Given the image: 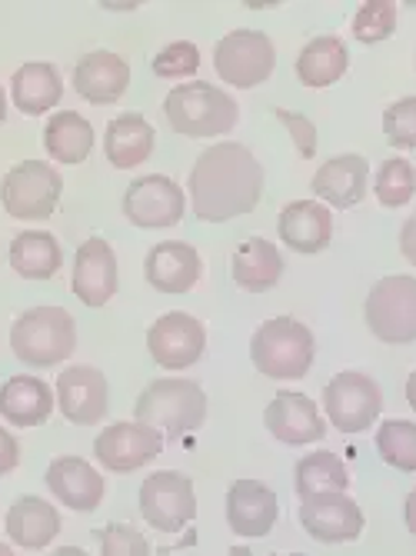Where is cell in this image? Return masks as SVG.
Listing matches in <instances>:
<instances>
[{"instance_id":"cell-1","label":"cell","mask_w":416,"mask_h":556,"mask_svg":"<svg viewBox=\"0 0 416 556\" xmlns=\"http://www.w3.org/2000/svg\"><path fill=\"white\" fill-rule=\"evenodd\" d=\"M190 207L203 224H224L250 214L264 193V167L237 140H220L197 157L190 180Z\"/></svg>"},{"instance_id":"cell-2","label":"cell","mask_w":416,"mask_h":556,"mask_svg":"<svg viewBox=\"0 0 416 556\" xmlns=\"http://www.w3.org/2000/svg\"><path fill=\"white\" fill-rule=\"evenodd\" d=\"M317 340L293 317H274L250 337V361L270 380H303L314 367Z\"/></svg>"},{"instance_id":"cell-3","label":"cell","mask_w":416,"mask_h":556,"mask_svg":"<svg viewBox=\"0 0 416 556\" xmlns=\"http://www.w3.org/2000/svg\"><path fill=\"white\" fill-rule=\"evenodd\" d=\"M164 114L171 121V127L184 137L203 140V137H224L237 127L240 121V108L237 100L203 80L193 84H180L167 93L164 100Z\"/></svg>"},{"instance_id":"cell-4","label":"cell","mask_w":416,"mask_h":556,"mask_svg":"<svg viewBox=\"0 0 416 556\" xmlns=\"http://www.w3.org/2000/svg\"><path fill=\"white\" fill-rule=\"evenodd\" d=\"M134 417L167 437H184L203 427L206 393L193 380H153L134 403Z\"/></svg>"},{"instance_id":"cell-5","label":"cell","mask_w":416,"mask_h":556,"mask_svg":"<svg viewBox=\"0 0 416 556\" xmlns=\"http://www.w3.org/2000/svg\"><path fill=\"white\" fill-rule=\"evenodd\" d=\"M11 346L30 367H58L77 350V324L64 307H34L14 320Z\"/></svg>"},{"instance_id":"cell-6","label":"cell","mask_w":416,"mask_h":556,"mask_svg":"<svg viewBox=\"0 0 416 556\" xmlns=\"http://www.w3.org/2000/svg\"><path fill=\"white\" fill-rule=\"evenodd\" d=\"M64 177L43 161H21L0 180V204L17 220H47L58 211Z\"/></svg>"},{"instance_id":"cell-7","label":"cell","mask_w":416,"mask_h":556,"mask_svg":"<svg viewBox=\"0 0 416 556\" xmlns=\"http://www.w3.org/2000/svg\"><path fill=\"white\" fill-rule=\"evenodd\" d=\"M367 327L383 343H413L416 340V277H383L374 283L367 307Z\"/></svg>"},{"instance_id":"cell-8","label":"cell","mask_w":416,"mask_h":556,"mask_svg":"<svg viewBox=\"0 0 416 556\" xmlns=\"http://www.w3.org/2000/svg\"><path fill=\"white\" fill-rule=\"evenodd\" d=\"M214 67L224 84L250 90L264 84L277 67V50L274 40L260 30H234L217 40L214 47Z\"/></svg>"},{"instance_id":"cell-9","label":"cell","mask_w":416,"mask_h":556,"mask_svg":"<svg viewBox=\"0 0 416 556\" xmlns=\"http://www.w3.org/2000/svg\"><path fill=\"white\" fill-rule=\"evenodd\" d=\"M324 410L340 433H363L370 430V424H377L383 410V393L367 374L343 370L324 390Z\"/></svg>"},{"instance_id":"cell-10","label":"cell","mask_w":416,"mask_h":556,"mask_svg":"<svg viewBox=\"0 0 416 556\" xmlns=\"http://www.w3.org/2000/svg\"><path fill=\"white\" fill-rule=\"evenodd\" d=\"M140 514L161 533H180L197 517V493L190 477L177 470L150 473L140 486Z\"/></svg>"},{"instance_id":"cell-11","label":"cell","mask_w":416,"mask_h":556,"mask_svg":"<svg viewBox=\"0 0 416 556\" xmlns=\"http://www.w3.org/2000/svg\"><path fill=\"white\" fill-rule=\"evenodd\" d=\"M187 197L184 187L164 174H147L134 180L124 193V217L140 230L174 227L184 220Z\"/></svg>"},{"instance_id":"cell-12","label":"cell","mask_w":416,"mask_h":556,"mask_svg":"<svg viewBox=\"0 0 416 556\" xmlns=\"http://www.w3.org/2000/svg\"><path fill=\"white\" fill-rule=\"evenodd\" d=\"M161 450H164V433L137 420L103 427V433H97L93 440L97 460L114 473H130L147 467L150 460H157Z\"/></svg>"},{"instance_id":"cell-13","label":"cell","mask_w":416,"mask_h":556,"mask_svg":"<svg viewBox=\"0 0 416 556\" xmlns=\"http://www.w3.org/2000/svg\"><path fill=\"white\" fill-rule=\"evenodd\" d=\"M147 350L164 370H184L193 367L206 350V330L197 317L174 311L164 314L157 324L147 330Z\"/></svg>"},{"instance_id":"cell-14","label":"cell","mask_w":416,"mask_h":556,"mask_svg":"<svg viewBox=\"0 0 416 556\" xmlns=\"http://www.w3.org/2000/svg\"><path fill=\"white\" fill-rule=\"evenodd\" d=\"M58 407L61 414L77 427H93L111 410V390L108 377L97 367H67L58 377Z\"/></svg>"},{"instance_id":"cell-15","label":"cell","mask_w":416,"mask_h":556,"mask_svg":"<svg viewBox=\"0 0 416 556\" xmlns=\"http://www.w3.org/2000/svg\"><path fill=\"white\" fill-rule=\"evenodd\" d=\"M303 530L320 543H350L363 533V514L346 493H317L300 503Z\"/></svg>"},{"instance_id":"cell-16","label":"cell","mask_w":416,"mask_h":556,"mask_svg":"<svg viewBox=\"0 0 416 556\" xmlns=\"http://www.w3.org/2000/svg\"><path fill=\"white\" fill-rule=\"evenodd\" d=\"M267 430L280 443L303 446V443H317L327 437V420L306 393L280 390L267 407Z\"/></svg>"},{"instance_id":"cell-17","label":"cell","mask_w":416,"mask_h":556,"mask_svg":"<svg viewBox=\"0 0 416 556\" xmlns=\"http://www.w3.org/2000/svg\"><path fill=\"white\" fill-rule=\"evenodd\" d=\"M74 293L87 307H103L117 293V257L103 237H90L74 257Z\"/></svg>"},{"instance_id":"cell-18","label":"cell","mask_w":416,"mask_h":556,"mask_svg":"<svg viewBox=\"0 0 416 556\" xmlns=\"http://www.w3.org/2000/svg\"><path fill=\"white\" fill-rule=\"evenodd\" d=\"M227 523L240 540L267 536L277 523V493L260 480H234L227 490Z\"/></svg>"},{"instance_id":"cell-19","label":"cell","mask_w":416,"mask_h":556,"mask_svg":"<svg viewBox=\"0 0 416 556\" xmlns=\"http://www.w3.org/2000/svg\"><path fill=\"white\" fill-rule=\"evenodd\" d=\"M43 480L50 493H54L67 510H77V514H93L103 503V493H108L103 477L80 457H58L47 467Z\"/></svg>"},{"instance_id":"cell-20","label":"cell","mask_w":416,"mask_h":556,"mask_svg":"<svg viewBox=\"0 0 416 556\" xmlns=\"http://www.w3.org/2000/svg\"><path fill=\"white\" fill-rule=\"evenodd\" d=\"M143 274H147V283L161 293H187L200 274H203V264H200V254L184 243V240H164L157 247H150V254L143 261Z\"/></svg>"},{"instance_id":"cell-21","label":"cell","mask_w":416,"mask_h":556,"mask_svg":"<svg viewBox=\"0 0 416 556\" xmlns=\"http://www.w3.org/2000/svg\"><path fill=\"white\" fill-rule=\"evenodd\" d=\"M130 87V64L111 50H90L74 67V90L90 104H114Z\"/></svg>"},{"instance_id":"cell-22","label":"cell","mask_w":416,"mask_h":556,"mask_svg":"<svg viewBox=\"0 0 416 556\" xmlns=\"http://www.w3.org/2000/svg\"><path fill=\"white\" fill-rule=\"evenodd\" d=\"M367 184H370V164L360 154H343V157H330L314 174L310 190H314L320 200H327L330 207L350 211L367 197Z\"/></svg>"},{"instance_id":"cell-23","label":"cell","mask_w":416,"mask_h":556,"mask_svg":"<svg viewBox=\"0 0 416 556\" xmlns=\"http://www.w3.org/2000/svg\"><path fill=\"white\" fill-rule=\"evenodd\" d=\"M277 230L280 240L297 254H320L333 237V214L317 200H297L280 211Z\"/></svg>"},{"instance_id":"cell-24","label":"cell","mask_w":416,"mask_h":556,"mask_svg":"<svg viewBox=\"0 0 416 556\" xmlns=\"http://www.w3.org/2000/svg\"><path fill=\"white\" fill-rule=\"evenodd\" d=\"M157 143V130L143 114H121L103 130V157L117 170L140 167Z\"/></svg>"},{"instance_id":"cell-25","label":"cell","mask_w":416,"mask_h":556,"mask_svg":"<svg viewBox=\"0 0 416 556\" xmlns=\"http://www.w3.org/2000/svg\"><path fill=\"white\" fill-rule=\"evenodd\" d=\"M8 536L24 549H43L61 533V514L43 496H21L8 510Z\"/></svg>"},{"instance_id":"cell-26","label":"cell","mask_w":416,"mask_h":556,"mask_svg":"<svg viewBox=\"0 0 416 556\" xmlns=\"http://www.w3.org/2000/svg\"><path fill=\"white\" fill-rule=\"evenodd\" d=\"M234 283L240 290H250V293H267L280 283L283 277V257L280 250L264 240V237H250L237 247L234 254Z\"/></svg>"},{"instance_id":"cell-27","label":"cell","mask_w":416,"mask_h":556,"mask_svg":"<svg viewBox=\"0 0 416 556\" xmlns=\"http://www.w3.org/2000/svg\"><path fill=\"white\" fill-rule=\"evenodd\" d=\"M54 410V393L37 377H11L0 387V417L14 427H40Z\"/></svg>"},{"instance_id":"cell-28","label":"cell","mask_w":416,"mask_h":556,"mask_svg":"<svg viewBox=\"0 0 416 556\" xmlns=\"http://www.w3.org/2000/svg\"><path fill=\"white\" fill-rule=\"evenodd\" d=\"M11 93H14V104L21 114H47L54 104H61L64 97V84H61V71L47 61H34L14 71L11 77Z\"/></svg>"},{"instance_id":"cell-29","label":"cell","mask_w":416,"mask_h":556,"mask_svg":"<svg viewBox=\"0 0 416 556\" xmlns=\"http://www.w3.org/2000/svg\"><path fill=\"white\" fill-rule=\"evenodd\" d=\"M350 67V54H346V43L333 34H324V37H314L297 58V77L303 87H330L337 84Z\"/></svg>"},{"instance_id":"cell-30","label":"cell","mask_w":416,"mask_h":556,"mask_svg":"<svg viewBox=\"0 0 416 556\" xmlns=\"http://www.w3.org/2000/svg\"><path fill=\"white\" fill-rule=\"evenodd\" d=\"M64 264L61 240L47 230H24L11 240V267L24 280H50Z\"/></svg>"},{"instance_id":"cell-31","label":"cell","mask_w":416,"mask_h":556,"mask_svg":"<svg viewBox=\"0 0 416 556\" xmlns=\"http://www.w3.org/2000/svg\"><path fill=\"white\" fill-rule=\"evenodd\" d=\"M90 147H93V127L84 114H77V111L50 114V121L43 127V150L50 154V161L84 164Z\"/></svg>"},{"instance_id":"cell-32","label":"cell","mask_w":416,"mask_h":556,"mask_svg":"<svg viewBox=\"0 0 416 556\" xmlns=\"http://www.w3.org/2000/svg\"><path fill=\"white\" fill-rule=\"evenodd\" d=\"M293 486H297L300 500L317 496V493H346L350 470H346V464L337 457V453L317 450V453H306V457L297 464Z\"/></svg>"},{"instance_id":"cell-33","label":"cell","mask_w":416,"mask_h":556,"mask_svg":"<svg viewBox=\"0 0 416 556\" xmlns=\"http://www.w3.org/2000/svg\"><path fill=\"white\" fill-rule=\"evenodd\" d=\"M374 193L383 207L390 211H400L406 207L409 200L416 197V167L403 157H390L380 164L377 170V180H374Z\"/></svg>"},{"instance_id":"cell-34","label":"cell","mask_w":416,"mask_h":556,"mask_svg":"<svg viewBox=\"0 0 416 556\" xmlns=\"http://www.w3.org/2000/svg\"><path fill=\"white\" fill-rule=\"evenodd\" d=\"M377 450L390 467H396L403 473H416V424H409V420L380 424Z\"/></svg>"},{"instance_id":"cell-35","label":"cell","mask_w":416,"mask_h":556,"mask_svg":"<svg viewBox=\"0 0 416 556\" xmlns=\"http://www.w3.org/2000/svg\"><path fill=\"white\" fill-rule=\"evenodd\" d=\"M396 30V8L390 0H367L353 17V34L360 43H380Z\"/></svg>"},{"instance_id":"cell-36","label":"cell","mask_w":416,"mask_h":556,"mask_svg":"<svg viewBox=\"0 0 416 556\" xmlns=\"http://www.w3.org/2000/svg\"><path fill=\"white\" fill-rule=\"evenodd\" d=\"M387 143L396 150H416V97H403L383 114Z\"/></svg>"},{"instance_id":"cell-37","label":"cell","mask_w":416,"mask_h":556,"mask_svg":"<svg viewBox=\"0 0 416 556\" xmlns=\"http://www.w3.org/2000/svg\"><path fill=\"white\" fill-rule=\"evenodd\" d=\"M200 67V50L190 40H177L171 47H164L157 58H153V74L164 80H184L193 77Z\"/></svg>"},{"instance_id":"cell-38","label":"cell","mask_w":416,"mask_h":556,"mask_svg":"<svg viewBox=\"0 0 416 556\" xmlns=\"http://www.w3.org/2000/svg\"><path fill=\"white\" fill-rule=\"evenodd\" d=\"M100 556H150L147 540L127 523H108L100 533Z\"/></svg>"},{"instance_id":"cell-39","label":"cell","mask_w":416,"mask_h":556,"mask_svg":"<svg viewBox=\"0 0 416 556\" xmlns=\"http://www.w3.org/2000/svg\"><path fill=\"white\" fill-rule=\"evenodd\" d=\"M274 114H277V121L290 130V140L297 143L300 157H314V154H317V127H314V121L303 117V114H297V111H283V108H277Z\"/></svg>"},{"instance_id":"cell-40","label":"cell","mask_w":416,"mask_h":556,"mask_svg":"<svg viewBox=\"0 0 416 556\" xmlns=\"http://www.w3.org/2000/svg\"><path fill=\"white\" fill-rule=\"evenodd\" d=\"M17 464H21V443L14 433H8L4 427H0V477L17 470Z\"/></svg>"},{"instance_id":"cell-41","label":"cell","mask_w":416,"mask_h":556,"mask_svg":"<svg viewBox=\"0 0 416 556\" xmlns=\"http://www.w3.org/2000/svg\"><path fill=\"white\" fill-rule=\"evenodd\" d=\"M400 250H403V257L416 267V214L400 230Z\"/></svg>"},{"instance_id":"cell-42","label":"cell","mask_w":416,"mask_h":556,"mask_svg":"<svg viewBox=\"0 0 416 556\" xmlns=\"http://www.w3.org/2000/svg\"><path fill=\"white\" fill-rule=\"evenodd\" d=\"M403 514H406V527H409V533L416 536V490L406 496V507H403Z\"/></svg>"},{"instance_id":"cell-43","label":"cell","mask_w":416,"mask_h":556,"mask_svg":"<svg viewBox=\"0 0 416 556\" xmlns=\"http://www.w3.org/2000/svg\"><path fill=\"white\" fill-rule=\"evenodd\" d=\"M406 403L416 410V370L409 374V380H406Z\"/></svg>"},{"instance_id":"cell-44","label":"cell","mask_w":416,"mask_h":556,"mask_svg":"<svg viewBox=\"0 0 416 556\" xmlns=\"http://www.w3.org/2000/svg\"><path fill=\"white\" fill-rule=\"evenodd\" d=\"M50 556H87V549H80V546H61V549H54Z\"/></svg>"},{"instance_id":"cell-45","label":"cell","mask_w":416,"mask_h":556,"mask_svg":"<svg viewBox=\"0 0 416 556\" xmlns=\"http://www.w3.org/2000/svg\"><path fill=\"white\" fill-rule=\"evenodd\" d=\"M8 121V97H4V87H0V124Z\"/></svg>"},{"instance_id":"cell-46","label":"cell","mask_w":416,"mask_h":556,"mask_svg":"<svg viewBox=\"0 0 416 556\" xmlns=\"http://www.w3.org/2000/svg\"><path fill=\"white\" fill-rule=\"evenodd\" d=\"M227 556H253V553H250L247 546H230V553H227Z\"/></svg>"},{"instance_id":"cell-47","label":"cell","mask_w":416,"mask_h":556,"mask_svg":"<svg viewBox=\"0 0 416 556\" xmlns=\"http://www.w3.org/2000/svg\"><path fill=\"white\" fill-rule=\"evenodd\" d=\"M0 556H14V549L8 543H0Z\"/></svg>"},{"instance_id":"cell-48","label":"cell","mask_w":416,"mask_h":556,"mask_svg":"<svg viewBox=\"0 0 416 556\" xmlns=\"http://www.w3.org/2000/svg\"><path fill=\"white\" fill-rule=\"evenodd\" d=\"M280 556H303V553H280Z\"/></svg>"}]
</instances>
